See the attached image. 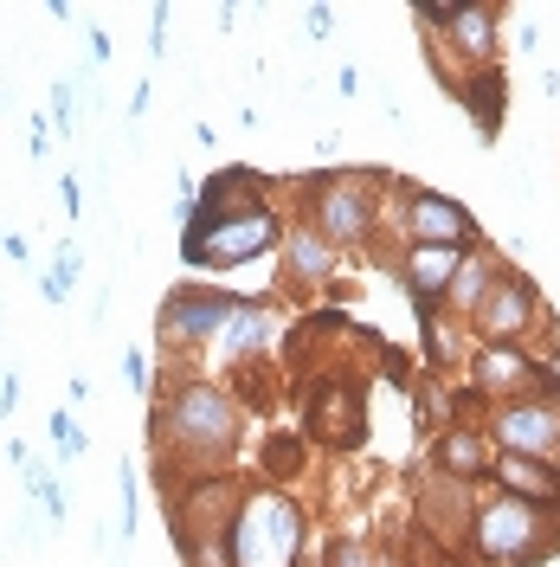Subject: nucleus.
<instances>
[{
	"instance_id": "nucleus-8",
	"label": "nucleus",
	"mask_w": 560,
	"mask_h": 567,
	"mask_svg": "<svg viewBox=\"0 0 560 567\" xmlns=\"http://www.w3.org/2000/svg\"><path fill=\"white\" fill-rule=\"evenodd\" d=\"M528 322H535V284L516 278V271H502V278L490 284V297L477 303V342L516 349V336H522Z\"/></svg>"
},
{
	"instance_id": "nucleus-24",
	"label": "nucleus",
	"mask_w": 560,
	"mask_h": 567,
	"mask_svg": "<svg viewBox=\"0 0 560 567\" xmlns=\"http://www.w3.org/2000/svg\"><path fill=\"white\" fill-rule=\"evenodd\" d=\"M123 535H136V464H123Z\"/></svg>"
},
{
	"instance_id": "nucleus-1",
	"label": "nucleus",
	"mask_w": 560,
	"mask_h": 567,
	"mask_svg": "<svg viewBox=\"0 0 560 567\" xmlns=\"http://www.w3.org/2000/svg\"><path fill=\"white\" fill-rule=\"evenodd\" d=\"M470 548L484 567H535L560 548V509H535V503H516V496L496 491L477 523H470Z\"/></svg>"
},
{
	"instance_id": "nucleus-22",
	"label": "nucleus",
	"mask_w": 560,
	"mask_h": 567,
	"mask_svg": "<svg viewBox=\"0 0 560 567\" xmlns=\"http://www.w3.org/2000/svg\"><path fill=\"white\" fill-rule=\"evenodd\" d=\"M45 432H52V445H59V458H84V432H77V420H71L65 406H52V420H45Z\"/></svg>"
},
{
	"instance_id": "nucleus-13",
	"label": "nucleus",
	"mask_w": 560,
	"mask_h": 567,
	"mask_svg": "<svg viewBox=\"0 0 560 567\" xmlns=\"http://www.w3.org/2000/svg\"><path fill=\"white\" fill-rule=\"evenodd\" d=\"M278 246H283V265H290V278L297 284H329V271H335V246H329L315 226H290Z\"/></svg>"
},
{
	"instance_id": "nucleus-26",
	"label": "nucleus",
	"mask_w": 560,
	"mask_h": 567,
	"mask_svg": "<svg viewBox=\"0 0 560 567\" xmlns=\"http://www.w3.org/2000/svg\"><path fill=\"white\" fill-rule=\"evenodd\" d=\"M123 374H129V388H136V393H148V361H142V349L123 354Z\"/></svg>"
},
{
	"instance_id": "nucleus-20",
	"label": "nucleus",
	"mask_w": 560,
	"mask_h": 567,
	"mask_svg": "<svg viewBox=\"0 0 560 567\" xmlns=\"http://www.w3.org/2000/svg\"><path fill=\"white\" fill-rule=\"evenodd\" d=\"M20 471H27V491H33V509L39 516H52V529H59V523H65V491H59V477H52V471H45V464H20Z\"/></svg>"
},
{
	"instance_id": "nucleus-6",
	"label": "nucleus",
	"mask_w": 560,
	"mask_h": 567,
	"mask_svg": "<svg viewBox=\"0 0 560 567\" xmlns=\"http://www.w3.org/2000/svg\"><path fill=\"white\" fill-rule=\"evenodd\" d=\"M400 226H406L413 246H452V251L477 246V213L457 207V200H445V194H432V187H413V194H406Z\"/></svg>"
},
{
	"instance_id": "nucleus-16",
	"label": "nucleus",
	"mask_w": 560,
	"mask_h": 567,
	"mask_svg": "<svg viewBox=\"0 0 560 567\" xmlns=\"http://www.w3.org/2000/svg\"><path fill=\"white\" fill-rule=\"evenodd\" d=\"M496 7H452V39L477 59V71H490V59H496Z\"/></svg>"
},
{
	"instance_id": "nucleus-30",
	"label": "nucleus",
	"mask_w": 560,
	"mask_h": 567,
	"mask_svg": "<svg viewBox=\"0 0 560 567\" xmlns=\"http://www.w3.org/2000/svg\"><path fill=\"white\" fill-rule=\"evenodd\" d=\"M335 91H342V97H354V91H361V71L342 65V71H335Z\"/></svg>"
},
{
	"instance_id": "nucleus-9",
	"label": "nucleus",
	"mask_w": 560,
	"mask_h": 567,
	"mask_svg": "<svg viewBox=\"0 0 560 567\" xmlns=\"http://www.w3.org/2000/svg\"><path fill=\"white\" fill-rule=\"evenodd\" d=\"M310 432L322 445H361V393L342 381H322L310 393Z\"/></svg>"
},
{
	"instance_id": "nucleus-31",
	"label": "nucleus",
	"mask_w": 560,
	"mask_h": 567,
	"mask_svg": "<svg viewBox=\"0 0 560 567\" xmlns=\"http://www.w3.org/2000/svg\"><path fill=\"white\" fill-rule=\"evenodd\" d=\"M91 59H97V65H110V33H104V27L91 33Z\"/></svg>"
},
{
	"instance_id": "nucleus-25",
	"label": "nucleus",
	"mask_w": 560,
	"mask_h": 567,
	"mask_svg": "<svg viewBox=\"0 0 560 567\" xmlns=\"http://www.w3.org/2000/svg\"><path fill=\"white\" fill-rule=\"evenodd\" d=\"M52 116H59V130H71V84L65 78H52Z\"/></svg>"
},
{
	"instance_id": "nucleus-15",
	"label": "nucleus",
	"mask_w": 560,
	"mask_h": 567,
	"mask_svg": "<svg viewBox=\"0 0 560 567\" xmlns=\"http://www.w3.org/2000/svg\"><path fill=\"white\" fill-rule=\"evenodd\" d=\"M502 278V265H496L490 251H464V258H457V271H452V290H445V297H452V303H464V310H470V317H477V303H484V297H490V284Z\"/></svg>"
},
{
	"instance_id": "nucleus-28",
	"label": "nucleus",
	"mask_w": 560,
	"mask_h": 567,
	"mask_svg": "<svg viewBox=\"0 0 560 567\" xmlns=\"http://www.w3.org/2000/svg\"><path fill=\"white\" fill-rule=\"evenodd\" d=\"M303 27H310V39H329V7H303Z\"/></svg>"
},
{
	"instance_id": "nucleus-4",
	"label": "nucleus",
	"mask_w": 560,
	"mask_h": 567,
	"mask_svg": "<svg viewBox=\"0 0 560 567\" xmlns=\"http://www.w3.org/2000/svg\"><path fill=\"white\" fill-rule=\"evenodd\" d=\"M162 432H168V445L200 452V458H207V452H232V439H239V406L219 388H207V381H187V388L168 400Z\"/></svg>"
},
{
	"instance_id": "nucleus-5",
	"label": "nucleus",
	"mask_w": 560,
	"mask_h": 567,
	"mask_svg": "<svg viewBox=\"0 0 560 567\" xmlns=\"http://www.w3.org/2000/svg\"><path fill=\"white\" fill-rule=\"evenodd\" d=\"M496 445L560 471V400H509L496 413Z\"/></svg>"
},
{
	"instance_id": "nucleus-3",
	"label": "nucleus",
	"mask_w": 560,
	"mask_h": 567,
	"mask_svg": "<svg viewBox=\"0 0 560 567\" xmlns=\"http://www.w3.org/2000/svg\"><path fill=\"white\" fill-rule=\"evenodd\" d=\"M283 239L278 213L265 207V200H251L239 213H219V219H187V239H180V258L200 271H232V265H246L258 251H271Z\"/></svg>"
},
{
	"instance_id": "nucleus-11",
	"label": "nucleus",
	"mask_w": 560,
	"mask_h": 567,
	"mask_svg": "<svg viewBox=\"0 0 560 567\" xmlns=\"http://www.w3.org/2000/svg\"><path fill=\"white\" fill-rule=\"evenodd\" d=\"M490 477L502 484V496H516V503H535V509H560V471H554V464L502 452V458L490 464Z\"/></svg>"
},
{
	"instance_id": "nucleus-27",
	"label": "nucleus",
	"mask_w": 560,
	"mask_h": 567,
	"mask_svg": "<svg viewBox=\"0 0 560 567\" xmlns=\"http://www.w3.org/2000/svg\"><path fill=\"white\" fill-rule=\"evenodd\" d=\"M13 406H20V381H13V374H7V368H0V420H7V413H13Z\"/></svg>"
},
{
	"instance_id": "nucleus-18",
	"label": "nucleus",
	"mask_w": 560,
	"mask_h": 567,
	"mask_svg": "<svg viewBox=\"0 0 560 567\" xmlns=\"http://www.w3.org/2000/svg\"><path fill=\"white\" fill-rule=\"evenodd\" d=\"M438 464H445L452 477H490L496 458H490V445H484L477 432H464V425H457V432L438 439Z\"/></svg>"
},
{
	"instance_id": "nucleus-23",
	"label": "nucleus",
	"mask_w": 560,
	"mask_h": 567,
	"mask_svg": "<svg viewBox=\"0 0 560 567\" xmlns=\"http://www.w3.org/2000/svg\"><path fill=\"white\" fill-rule=\"evenodd\" d=\"M329 567H374V555L361 535H342V542H329Z\"/></svg>"
},
{
	"instance_id": "nucleus-21",
	"label": "nucleus",
	"mask_w": 560,
	"mask_h": 567,
	"mask_svg": "<svg viewBox=\"0 0 560 567\" xmlns=\"http://www.w3.org/2000/svg\"><path fill=\"white\" fill-rule=\"evenodd\" d=\"M464 104H477V116H484V136H496V104H502V78H496V71H477V78H464Z\"/></svg>"
},
{
	"instance_id": "nucleus-14",
	"label": "nucleus",
	"mask_w": 560,
	"mask_h": 567,
	"mask_svg": "<svg viewBox=\"0 0 560 567\" xmlns=\"http://www.w3.org/2000/svg\"><path fill=\"white\" fill-rule=\"evenodd\" d=\"M522 388V400H528V388H535V368H528V354L522 349H477V393H516Z\"/></svg>"
},
{
	"instance_id": "nucleus-12",
	"label": "nucleus",
	"mask_w": 560,
	"mask_h": 567,
	"mask_svg": "<svg viewBox=\"0 0 560 567\" xmlns=\"http://www.w3.org/2000/svg\"><path fill=\"white\" fill-rule=\"evenodd\" d=\"M457 258L464 251L452 246H406V290H413V303H419V317H432V303L452 290V271H457Z\"/></svg>"
},
{
	"instance_id": "nucleus-10",
	"label": "nucleus",
	"mask_w": 560,
	"mask_h": 567,
	"mask_svg": "<svg viewBox=\"0 0 560 567\" xmlns=\"http://www.w3.org/2000/svg\"><path fill=\"white\" fill-rule=\"evenodd\" d=\"M226 310H232V297L175 290V297H168V310H162V336H168V342H207V336H219Z\"/></svg>"
},
{
	"instance_id": "nucleus-7",
	"label": "nucleus",
	"mask_w": 560,
	"mask_h": 567,
	"mask_svg": "<svg viewBox=\"0 0 560 567\" xmlns=\"http://www.w3.org/2000/svg\"><path fill=\"white\" fill-rule=\"evenodd\" d=\"M310 226L329 239V246H361V239H367V226H374V207H367L361 175L322 181V187H315V200H310Z\"/></svg>"
},
{
	"instance_id": "nucleus-29",
	"label": "nucleus",
	"mask_w": 560,
	"mask_h": 567,
	"mask_svg": "<svg viewBox=\"0 0 560 567\" xmlns=\"http://www.w3.org/2000/svg\"><path fill=\"white\" fill-rule=\"evenodd\" d=\"M45 130H52V123H45V116H33V136H27V148H33V155H45V148H52V136H45Z\"/></svg>"
},
{
	"instance_id": "nucleus-19",
	"label": "nucleus",
	"mask_w": 560,
	"mask_h": 567,
	"mask_svg": "<svg viewBox=\"0 0 560 567\" xmlns=\"http://www.w3.org/2000/svg\"><path fill=\"white\" fill-rule=\"evenodd\" d=\"M77 271H84V258H77V246H59V258H52V271L39 278V297H45V303H71V290H77Z\"/></svg>"
},
{
	"instance_id": "nucleus-17",
	"label": "nucleus",
	"mask_w": 560,
	"mask_h": 567,
	"mask_svg": "<svg viewBox=\"0 0 560 567\" xmlns=\"http://www.w3.org/2000/svg\"><path fill=\"white\" fill-rule=\"evenodd\" d=\"M271 342V317L251 310V303H232L226 322H219V354H258Z\"/></svg>"
},
{
	"instance_id": "nucleus-2",
	"label": "nucleus",
	"mask_w": 560,
	"mask_h": 567,
	"mask_svg": "<svg viewBox=\"0 0 560 567\" xmlns=\"http://www.w3.org/2000/svg\"><path fill=\"white\" fill-rule=\"evenodd\" d=\"M226 548H232V567H297L303 561V509L283 491L239 496Z\"/></svg>"
}]
</instances>
